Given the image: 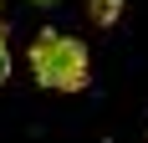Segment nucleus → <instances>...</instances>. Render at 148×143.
Listing matches in <instances>:
<instances>
[{
	"label": "nucleus",
	"mask_w": 148,
	"mask_h": 143,
	"mask_svg": "<svg viewBox=\"0 0 148 143\" xmlns=\"http://www.w3.org/2000/svg\"><path fill=\"white\" fill-rule=\"evenodd\" d=\"M31 72L51 92H82L87 87V46L61 31H41L31 41Z\"/></svg>",
	"instance_id": "f257e3e1"
},
{
	"label": "nucleus",
	"mask_w": 148,
	"mask_h": 143,
	"mask_svg": "<svg viewBox=\"0 0 148 143\" xmlns=\"http://www.w3.org/2000/svg\"><path fill=\"white\" fill-rule=\"evenodd\" d=\"M92 15H97V26H112L123 15V0H92Z\"/></svg>",
	"instance_id": "f03ea898"
},
{
	"label": "nucleus",
	"mask_w": 148,
	"mask_h": 143,
	"mask_svg": "<svg viewBox=\"0 0 148 143\" xmlns=\"http://www.w3.org/2000/svg\"><path fill=\"white\" fill-rule=\"evenodd\" d=\"M10 77V51H5V26H0V82Z\"/></svg>",
	"instance_id": "7ed1b4c3"
},
{
	"label": "nucleus",
	"mask_w": 148,
	"mask_h": 143,
	"mask_svg": "<svg viewBox=\"0 0 148 143\" xmlns=\"http://www.w3.org/2000/svg\"><path fill=\"white\" fill-rule=\"evenodd\" d=\"M36 5H56V0H36Z\"/></svg>",
	"instance_id": "20e7f679"
}]
</instances>
